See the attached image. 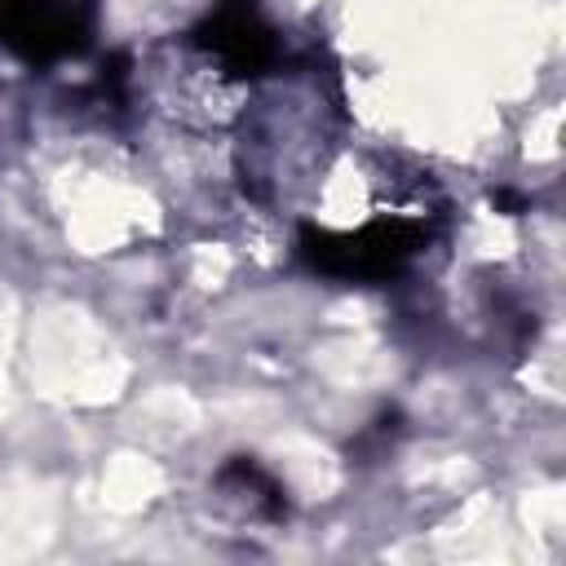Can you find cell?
<instances>
[{
	"instance_id": "cell-1",
	"label": "cell",
	"mask_w": 566,
	"mask_h": 566,
	"mask_svg": "<svg viewBox=\"0 0 566 566\" xmlns=\"http://www.w3.org/2000/svg\"><path fill=\"white\" fill-rule=\"evenodd\" d=\"M429 239V226L416 217H376L358 230H323V226H301L296 234V256L345 283H385L394 279Z\"/></svg>"
},
{
	"instance_id": "cell-5",
	"label": "cell",
	"mask_w": 566,
	"mask_h": 566,
	"mask_svg": "<svg viewBox=\"0 0 566 566\" xmlns=\"http://www.w3.org/2000/svg\"><path fill=\"white\" fill-rule=\"evenodd\" d=\"M491 199H495L500 208H513V212H517V208H526V199H522V195H513V190H495Z\"/></svg>"
},
{
	"instance_id": "cell-3",
	"label": "cell",
	"mask_w": 566,
	"mask_h": 566,
	"mask_svg": "<svg viewBox=\"0 0 566 566\" xmlns=\"http://www.w3.org/2000/svg\"><path fill=\"white\" fill-rule=\"evenodd\" d=\"M84 35L88 22L71 0H0V44L27 62L80 53Z\"/></svg>"
},
{
	"instance_id": "cell-4",
	"label": "cell",
	"mask_w": 566,
	"mask_h": 566,
	"mask_svg": "<svg viewBox=\"0 0 566 566\" xmlns=\"http://www.w3.org/2000/svg\"><path fill=\"white\" fill-rule=\"evenodd\" d=\"M217 482H221V486H230V491L248 504V513H256V517H283V513H287L283 486H279V482H274L256 460H248V455L230 460V464L217 473Z\"/></svg>"
},
{
	"instance_id": "cell-2",
	"label": "cell",
	"mask_w": 566,
	"mask_h": 566,
	"mask_svg": "<svg viewBox=\"0 0 566 566\" xmlns=\"http://www.w3.org/2000/svg\"><path fill=\"white\" fill-rule=\"evenodd\" d=\"M195 44L226 71V75H265L279 62V35L265 22L256 0H221L195 31Z\"/></svg>"
}]
</instances>
